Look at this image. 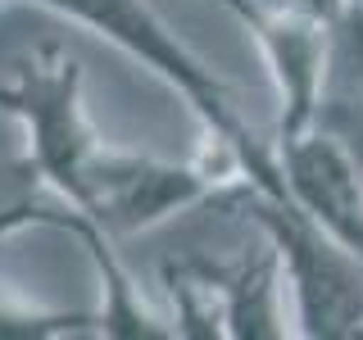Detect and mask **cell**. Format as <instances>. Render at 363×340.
Segmentation results:
<instances>
[{
	"instance_id": "obj_4",
	"label": "cell",
	"mask_w": 363,
	"mask_h": 340,
	"mask_svg": "<svg viewBox=\"0 0 363 340\" xmlns=\"http://www.w3.org/2000/svg\"><path fill=\"white\" fill-rule=\"evenodd\" d=\"M245 23L255 37L259 55L268 64V77L277 86V132L272 136H295L313 128L318 100H323V77H327V37L332 23L300 14L277 0H218Z\"/></svg>"
},
{
	"instance_id": "obj_1",
	"label": "cell",
	"mask_w": 363,
	"mask_h": 340,
	"mask_svg": "<svg viewBox=\"0 0 363 340\" xmlns=\"http://www.w3.org/2000/svg\"><path fill=\"white\" fill-rule=\"evenodd\" d=\"M37 5L113 41L123 55H132L136 64L150 68L159 82L173 86L191 105V113L200 118V154H196L200 164H209L227 181H250V186L268 191L277 200H291L286 181H281V168H277V154L241 118L232 86L145 0H37Z\"/></svg>"
},
{
	"instance_id": "obj_2",
	"label": "cell",
	"mask_w": 363,
	"mask_h": 340,
	"mask_svg": "<svg viewBox=\"0 0 363 340\" xmlns=\"http://www.w3.org/2000/svg\"><path fill=\"white\" fill-rule=\"evenodd\" d=\"M209 204L255 222L281 264V281L295 300V332L309 340H350L363 336V259L340 249L300 204L236 181Z\"/></svg>"
},
{
	"instance_id": "obj_7",
	"label": "cell",
	"mask_w": 363,
	"mask_h": 340,
	"mask_svg": "<svg viewBox=\"0 0 363 340\" xmlns=\"http://www.w3.org/2000/svg\"><path fill=\"white\" fill-rule=\"evenodd\" d=\"M68 204H45V181L28 154H0V236L18 227H64Z\"/></svg>"
},
{
	"instance_id": "obj_5",
	"label": "cell",
	"mask_w": 363,
	"mask_h": 340,
	"mask_svg": "<svg viewBox=\"0 0 363 340\" xmlns=\"http://www.w3.org/2000/svg\"><path fill=\"white\" fill-rule=\"evenodd\" d=\"M281 181L291 204H300L327 236L363 259V159L327 128L272 136Z\"/></svg>"
},
{
	"instance_id": "obj_8",
	"label": "cell",
	"mask_w": 363,
	"mask_h": 340,
	"mask_svg": "<svg viewBox=\"0 0 363 340\" xmlns=\"http://www.w3.org/2000/svg\"><path fill=\"white\" fill-rule=\"evenodd\" d=\"M277 5H291V9H300V14H313V18L332 23L340 9H345V0H277Z\"/></svg>"
},
{
	"instance_id": "obj_3",
	"label": "cell",
	"mask_w": 363,
	"mask_h": 340,
	"mask_svg": "<svg viewBox=\"0 0 363 340\" xmlns=\"http://www.w3.org/2000/svg\"><path fill=\"white\" fill-rule=\"evenodd\" d=\"M0 109L23 123V136H28L23 154L45 181V191H55L68 209H77L91 168L109 145L86 118L82 64L55 41L28 50L14 64V82L0 86Z\"/></svg>"
},
{
	"instance_id": "obj_6",
	"label": "cell",
	"mask_w": 363,
	"mask_h": 340,
	"mask_svg": "<svg viewBox=\"0 0 363 340\" xmlns=\"http://www.w3.org/2000/svg\"><path fill=\"white\" fill-rule=\"evenodd\" d=\"M213 281L223 295V317L227 336L236 340H277L286 336L281 322V264L264 245V254L236 259V264H209Z\"/></svg>"
}]
</instances>
